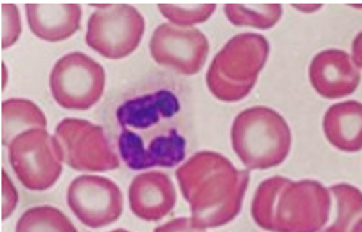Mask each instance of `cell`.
Masks as SVG:
<instances>
[{
    "label": "cell",
    "instance_id": "cell-1",
    "mask_svg": "<svg viewBox=\"0 0 362 232\" xmlns=\"http://www.w3.org/2000/svg\"><path fill=\"white\" fill-rule=\"evenodd\" d=\"M181 103L172 90H158L124 101L117 108L119 156L130 170L177 167L186 157V138L177 115Z\"/></svg>",
    "mask_w": 362,
    "mask_h": 232
},
{
    "label": "cell",
    "instance_id": "cell-2",
    "mask_svg": "<svg viewBox=\"0 0 362 232\" xmlns=\"http://www.w3.org/2000/svg\"><path fill=\"white\" fill-rule=\"evenodd\" d=\"M175 175L196 228H221L240 213L250 173L234 167L228 157L215 151L196 152Z\"/></svg>",
    "mask_w": 362,
    "mask_h": 232
},
{
    "label": "cell",
    "instance_id": "cell-3",
    "mask_svg": "<svg viewBox=\"0 0 362 232\" xmlns=\"http://www.w3.org/2000/svg\"><path fill=\"white\" fill-rule=\"evenodd\" d=\"M332 195L316 180L271 176L257 187L252 218L269 232H321L329 223Z\"/></svg>",
    "mask_w": 362,
    "mask_h": 232
},
{
    "label": "cell",
    "instance_id": "cell-4",
    "mask_svg": "<svg viewBox=\"0 0 362 232\" xmlns=\"http://www.w3.org/2000/svg\"><path fill=\"white\" fill-rule=\"evenodd\" d=\"M231 146L247 170H269L288 157L292 132L287 120L274 109L253 106L234 119Z\"/></svg>",
    "mask_w": 362,
    "mask_h": 232
},
{
    "label": "cell",
    "instance_id": "cell-5",
    "mask_svg": "<svg viewBox=\"0 0 362 232\" xmlns=\"http://www.w3.org/2000/svg\"><path fill=\"white\" fill-rule=\"evenodd\" d=\"M269 57L264 35L238 34L229 39L209 66L205 83L216 100L236 103L249 96Z\"/></svg>",
    "mask_w": 362,
    "mask_h": 232
},
{
    "label": "cell",
    "instance_id": "cell-6",
    "mask_svg": "<svg viewBox=\"0 0 362 232\" xmlns=\"http://www.w3.org/2000/svg\"><path fill=\"white\" fill-rule=\"evenodd\" d=\"M143 15L129 4L95 5L88 18L86 42L101 57L122 59L134 53L144 35Z\"/></svg>",
    "mask_w": 362,
    "mask_h": 232
},
{
    "label": "cell",
    "instance_id": "cell-7",
    "mask_svg": "<svg viewBox=\"0 0 362 232\" xmlns=\"http://www.w3.org/2000/svg\"><path fill=\"white\" fill-rule=\"evenodd\" d=\"M8 161L18 181L29 191H47L63 172V152L44 128L18 135L8 146Z\"/></svg>",
    "mask_w": 362,
    "mask_h": 232
},
{
    "label": "cell",
    "instance_id": "cell-8",
    "mask_svg": "<svg viewBox=\"0 0 362 232\" xmlns=\"http://www.w3.org/2000/svg\"><path fill=\"white\" fill-rule=\"evenodd\" d=\"M106 87L103 66L82 52L59 58L50 72V91L58 106L87 111L101 100Z\"/></svg>",
    "mask_w": 362,
    "mask_h": 232
},
{
    "label": "cell",
    "instance_id": "cell-9",
    "mask_svg": "<svg viewBox=\"0 0 362 232\" xmlns=\"http://www.w3.org/2000/svg\"><path fill=\"white\" fill-rule=\"evenodd\" d=\"M63 161L76 172H111L119 168V156L105 128L86 119L68 117L55 130Z\"/></svg>",
    "mask_w": 362,
    "mask_h": 232
},
{
    "label": "cell",
    "instance_id": "cell-10",
    "mask_svg": "<svg viewBox=\"0 0 362 232\" xmlns=\"http://www.w3.org/2000/svg\"><path fill=\"white\" fill-rule=\"evenodd\" d=\"M66 200L77 219L92 229L116 223L124 211L122 192L116 182L105 176H77L71 181Z\"/></svg>",
    "mask_w": 362,
    "mask_h": 232
},
{
    "label": "cell",
    "instance_id": "cell-11",
    "mask_svg": "<svg viewBox=\"0 0 362 232\" xmlns=\"http://www.w3.org/2000/svg\"><path fill=\"white\" fill-rule=\"evenodd\" d=\"M210 50L209 39L197 28L159 24L149 40V52L156 63L183 76H194L204 68Z\"/></svg>",
    "mask_w": 362,
    "mask_h": 232
},
{
    "label": "cell",
    "instance_id": "cell-12",
    "mask_svg": "<svg viewBox=\"0 0 362 232\" xmlns=\"http://www.w3.org/2000/svg\"><path fill=\"white\" fill-rule=\"evenodd\" d=\"M311 87L325 100H340L358 90L361 69L353 57L340 48H327L316 53L308 68Z\"/></svg>",
    "mask_w": 362,
    "mask_h": 232
},
{
    "label": "cell",
    "instance_id": "cell-13",
    "mask_svg": "<svg viewBox=\"0 0 362 232\" xmlns=\"http://www.w3.org/2000/svg\"><path fill=\"white\" fill-rule=\"evenodd\" d=\"M130 210L143 221H160L177 205V189L168 175L144 172L132 180L129 187Z\"/></svg>",
    "mask_w": 362,
    "mask_h": 232
},
{
    "label": "cell",
    "instance_id": "cell-14",
    "mask_svg": "<svg viewBox=\"0 0 362 232\" xmlns=\"http://www.w3.org/2000/svg\"><path fill=\"white\" fill-rule=\"evenodd\" d=\"M26 18L34 35L45 42H62L81 29L79 4H28Z\"/></svg>",
    "mask_w": 362,
    "mask_h": 232
},
{
    "label": "cell",
    "instance_id": "cell-15",
    "mask_svg": "<svg viewBox=\"0 0 362 232\" xmlns=\"http://www.w3.org/2000/svg\"><path fill=\"white\" fill-rule=\"evenodd\" d=\"M322 130L335 149L362 151V103L349 100L332 105L324 115Z\"/></svg>",
    "mask_w": 362,
    "mask_h": 232
},
{
    "label": "cell",
    "instance_id": "cell-16",
    "mask_svg": "<svg viewBox=\"0 0 362 232\" xmlns=\"http://www.w3.org/2000/svg\"><path fill=\"white\" fill-rule=\"evenodd\" d=\"M44 128L47 117L42 109L31 100L10 98L2 103V144L10 146L13 139L28 130Z\"/></svg>",
    "mask_w": 362,
    "mask_h": 232
},
{
    "label": "cell",
    "instance_id": "cell-17",
    "mask_svg": "<svg viewBox=\"0 0 362 232\" xmlns=\"http://www.w3.org/2000/svg\"><path fill=\"white\" fill-rule=\"evenodd\" d=\"M329 192L332 195L330 218L321 232H353L362 219V191L340 182L330 186Z\"/></svg>",
    "mask_w": 362,
    "mask_h": 232
},
{
    "label": "cell",
    "instance_id": "cell-18",
    "mask_svg": "<svg viewBox=\"0 0 362 232\" xmlns=\"http://www.w3.org/2000/svg\"><path fill=\"white\" fill-rule=\"evenodd\" d=\"M223 8L229 23L239 28L271 29L282 16L279 4H226Z\"/></svg>",
    "mask_w": 362,
    "mask_h": 232
},
{
    "label": "cell",
    "instance_id": "cell-19",
    "mask_svg": "<svg viewBox=\"0 0 362 232\" xmlns=\"http://www.w3.org/2000/svg\"><path fill=\"white\" fill-rule=\"evenodd\" d=\"M15 232H79L62 210L52 205H37L23 213Z\"/></svg>",
    "mask_w": 362,
    "mask_h": 232
},
{
    "label": "cell",
    "instance_id": "cell-20",
    "mask_svg": "<svg viewBox=\"0 0 362 232\" xmlns=\"http://www.w3.org/2000/svg\"><path fill=\"white\" fill-rule=\"evenodd\" d=\"M159 11L170 24L181 28H191L205 23L215 13V4H160Z\"/></svg>",
    "mask_w": 362,
    "mask_h": 232
},
{
    "label": "cell",
    "instance_id": "cell-21",
    "mask_svg": "<svg viewBox=\"0 0 362 232\" xmlns=\"http://www.w3.org/2000/svg\"><path fill=\"white\" fill-rule=\"evenodd\" d=\"M21 35V18L15 4H2V48L15 45Z\"/></svg>",
    "mask_w": 362,
    "mask_h": 232
},
{
    "label": "cell",
    "instance_id": "cell-22",
    "mask_svg": "<svg viewBox=\"0 0 362 232\" xmlns=\"http://www.w3.org/2000/svg\"><path fill=\"white\" fill-rule=\"evenodd\" d=\"M18 205V191L8 173L2 170V219H8Z\"/></svg>",
    "mask_w": 362,
    "mask_h": 232
},
{
    "label": "cell",
    "instance_id": "cell-23",
    "mask_svg": "<svg viewBox=\"0 0 362 232\" xmlns=\"http://www.w3.org/2000/svg\"><path fill=\"white\" fill-rule=\"evenodd\" d=\"M153 232H205L191 223V218H175L170 221L156 228Z\"/></svg>",
    "mask_w": 362,
    "mask_h": 232
},
{
    "label": "cell",
    "instance_id": "cell-24",
    "mask_svg": "<svg viewBox=\"0 0 362 232\" xmlns=\"http://www.w3.org/2000/svg\"><path fill=\"white\" fill-rule=\"evenodd\" d=\"M353 61L362 71V30L353 40Z\"/></svg>",
    "mask_w": 362,
    "mask_h": 232
},
{
    "label": "cell",
    "instance_id": "cell-25",
    "mask_svg": "<svg viewBox=\"0 0 362 232\" xmlns=\"http://www.w3.org/2000/svg\"><path fill=\"white\" fill-rule=\"evenodd\" d=\"M292 7L298 11H305V13H313V11L322 8V5H317V4L316 5H301V4H298V5H292Z\"/></svg>",
    "mask_w": 362,
    "mask_h": 232
},
{
    "label": "cell",
    "instance_id": "cell-26",
    "mask_svg": "<svg viewBox=\"0 0 362 232\" xmlns=\"http://www.w3.org/2000/svg\"><path fill=\"white\" fill-rule=\"evenodd\" d=\"M7 81H8V69H7V64L2 63V88L7 87Z\"/></svg>",
    "mask_w": 362,
    "mask_h": 232
},
{
    "label": "cell",
    "instance_id": "cell-27",
    "mask_svg": "<svg viewBox=\"0 0 362 232\" xmlns=\"http://www.w3.org/2000/svg\"><path fill=\"white\" fill-rule=\"evenodd\" d=\"M353 232H362V219L361 221L354 226V229H353Z\"/></svg>",
    "mask_w": 362,
    "mask_h": 232
},
{
    "label": "cell",
    "instance_id": "cell-28",
    "mask_svg": "<svg viewBox=\"0 0 362 232\" xmlns=\"http://www.w3.org/2000/svg\"><path fill=\"white\" fill-rule=\"evenodd\" d=\"M110 232H130V231H127V229H114V231H110Z\"/></svg>",
    "mask_w": 362,
    "mask_h": 232
}]
</instances>
